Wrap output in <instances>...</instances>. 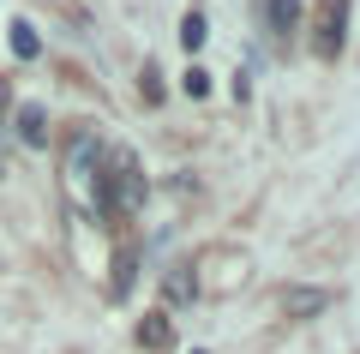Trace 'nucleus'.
I'll return each instance as SVG.
<instances>
[{"label": "nucleus", "mask_w": 360, "mask_h": 354, "mask_svg": "<svg viewBox=\"0 0 360 354\" xmlns=\"http://www.w3.org/2000/svg\"><path fill=\"white\" fill-rule=\"evenodd\" d=\"M144 168L139 156L127 151V144H115V151L103 156V168H96V192H90V210L96 216H132L144 204Z\"/></svg>", "instance_id": "obj_1"}, {"label": "nucleus", "mask_w": 360, "mask_h": 354, "mask_svg": "<svg viewBox=\"0 0 360 354\" xmlns=\"http://www.w3.org/2000/svg\"><path fill=\"white\" fill-rule=\"evenodd\" d=\"M96 168H103V144L78 127L72 139H66V192H72V204H84V210H90V192H96Z\"/></svg>", "instance_id": "obj_2"}, {"label": "nucleus", "mask_w": 360, "mask_h": 354, "mask_svg": "<svg viewBox=\"0 0 360 354\" xmlns=\"http://www.w3.org/2000/svg\"><path fill=\"white\" fill-rule=\"evenodd\" d=\"M348 0H319V13H312V54L319 61H336L342 54V37H348Z\"/></svg>", "instance_id": "obj_3"}, {"label": "nucleus", "mask_w": 360, "mask_h": 354, "mask_svg": "<svg viewBox=\"0 0 360 354\" xmlns=\"http://www.w3.org/2000/svg\"><path fill=\"white\" fill-rule=\"evenodd\" d=\"M264 25H270L276 42H288L300 30V6H295V0H264Z\"/></svg>", "instance_id": "obj_4"}, {"label": "nucleus", "mask_w": 360, "mask_h": 354, "mask_svg": "<svg viewBox=\"0 0 360 354\" xmlns=\"http://www.w3.org/2000/svg\"><path fill=\"white\" fill-rule=\"evenodd\" d=\"M324 306H330L324 289H283V312L288 318H312V312H324Z\"/></svg>", "instance_id": "obj_5"}, {"label": "nucleus", "mask_w": 360, "mask_h": 354, "mask_svg": "<svg viewBox=\"0 0 360 354\" xmlns=\"http://www.w3.org/2000/svg\"><path fill=\"white\" fill-rule=\"evenodd\" d=\"M18 139H25L30 151L49 144V114H42V102H25V108H18Z\"/></svg>", "instance_id": "obj_6"}, {"label": "nucleus", "mask_w": 360, "mask_h": 354, "mask_svg": "<svg viewBox=\"0 0 360 354\" xmlns=\"http://www.w3.org/2000/svg\"><path fill=\"white\" fill-rule=\"evenodd\" d=\"M139 342L150 354H162L168 342H174V324H168V312H144V324H139Z\"/></svg>", "instance_id": "obj_7"}, {"label": "nucleus", "mask_w": 360, "mask_h": 354, "mask_svg": "<svg viewBox=\"0 0 360 354\" xmlns=\"http://www.w3.org/2000/svg\"><path fill=\"white\" fill-rule=\"evenodd\" d=\"M162 289H168V306H186V301L198 294V277H193V265H174Z\"/></svg>", "instance_id": "obj_8"}, {"label": "nucleus", "mask_w": 360, "mask_h": 354, "mask_svg": "<svg viewBox=\"0 0 360 354\" xmlns=\"http://www.w3.org/2000/svg\"><path fill=\"white\" fill-rule=\"evenodd\" d=\"M6 30H13V54H18V61H37V54H42V37H37L30 18H13Z\"/></svg>", "instance_id": "obj_9"}, {"label": "nucleus", "mask_w": 360, "mask_h": 354, "mask_svg": "<svg viewBox=\"0 0 360 354\" xmlns=\"http://www.w3.org/2000/svg\"><path fill=\"white\" fill-rule=\"evenodd\" d=\"M205 37H210L205 13H186V18H180V49H186V54H198V49H205Z\"/></svg>", "instance_id": "obj_10"}, {"label": "nucleus", "mask_w": 360, "mask_h": 354, "mask_svg": "<svg viewBox=\"0 0 360 354\" xmlns=\"http://www.w3.org/2000/svg\"><path fill=\"white\" fill-rule=\"evenodd\" d=\"M132 270H139V253H132V246H120V258H115V294L132 289Z\"/></svg>", "instance_id": "obj_11"}, {"label": "nucleus", "mask_w": 360, "mask_h": 354, "mask_svg": "<svg viewBox=\"0 0 360 354\" xmlns=\"http://www.w3.org/2000/svg\"><path fill=\"white\" fill-rule=\"evenodd\" d=\"M180 90H186V96H205V90H210V72H205V66H186V78H180Z\"/></svg>", "instance_id": "obj_12"}, {"label": "nucleus", "mask_w": 360, "mask_h": 354, "mask_svg": "<svg viewBox=\"0 0 360 354\" xmlns=\"http://www.w3.org/2000/svg\"><path fill=\"white\" fill-rule=\"evenodd\" d=\"M139 90H144V102H162V78H156V66H144V78H139Z\"/></svg>", "instance_id": "obj_13"}, {"label": "nucleus", "mask_w": 360, "mask_h": 354, "mask_svg": "<svg viewBox=\"0 0 360 354\" xmlns=\"http://www.w3.org/2000/svg\"><path fill=\"white\" fill-rule=\"evenodd\" d=\"M6 108H13V90H6V78H0V114H6Z\"/></svg>", "instance_id": "obj_14"}]
</instances>
